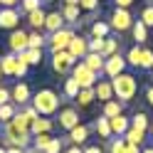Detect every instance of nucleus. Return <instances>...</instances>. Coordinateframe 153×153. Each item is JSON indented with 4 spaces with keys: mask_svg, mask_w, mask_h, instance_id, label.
Wrapping results in <instances>:
<instances>
[{
    "mask_svg": "<svg viewBox=\"0 0 153 153\" xmlns=\"http://www.w3.org/2000/svg\"><path fill=\"white\" fill-rule=\"evenodd\" d=\"M111 87H114V99H119L121 104H128L138 91V82L136 76L128 74V72H121L111 79Z\"/></svg>",
    "mask_w": 153,
    "mask_h": 153,
    "instance_id": "nucleus-1",
    "label": "nucleus"
},
{
    "mask_svg": "<svg viewBox=\"0 0 153 153\" xmlns=\"http://www.w3.org/2000/svg\"><path fill=\"white\" fill-rule=\"evenodd\" d=\"M30 101H32V106L40 116H52V114L59 111V97L52 89H40Z\"/></svg>",
    "mask_w": 153,
    "mask_h": 153,
    "instance_id": "nucleus-2",
    "label": "nucleus"
},
{
    "mask_svg": "<svg viewBox=\"0 0 153 153\" xmlns=\"http://www.w3.org/2000/svg\"><path fill=\"white\" fill-rule=\"evenodd\" d=\"M72 76L79 82V87H82V89H94V84L99 82V74H97V72H91L82 59H79V62H74V67H72Z\"/></svg>",
    "mask_w": 153,
    "mask_h": 153,
    "instance_id": "nucleus-3",
    "label": "nucleus"
},
{
    "mask_svg": "<svg viewBox=\"0 0 153 153\" xmlns=\"http://www.w3.org/2000/svg\"><path fill=\"white\" fill-rule=\"evenodd\" d=\"M131 25H133V17H131V13L126 10V7H114V13L109 17V27L111 30L121 35V32H128Z\"/></svg>",
    "mask_w": 153,
    "mask_h": 153,
    "instance_id": "nucleus-4",
    "label": "nucleus"
},
{
    "mask_svg": "<svg viewBox=\"0 0 153 153\" xmlns=\"http://www.w3.org/2000/svg\"><path fill=\"white\" fill-rule=\"evenodd\" d=\"M74 35L76 32L72 30V27H62V30H57V32H50V37H47V47H50L52 52H62V50L69 47Z\"/></svg>",
    "mask_w": 153,
    "mask_h": 153,
    "instance_id": "nucleus-5",
    "label": "nucleus"
},
{
    "mask_svg": "<svg viewBox=\"0 0 153 153\" xmlns=\"http://www.w3.org/2000/svg\"><path fill=\"white\" fill-rule=\"evenodd\" d=\"M126 67H128L126 57H123L121 52H116V54H111V57H106V59H104V72H101V74H106L109 79H114L116 74L126 72Z\"/></svg>",
    "mask_w": 153,
    "mask_h": 153,
    "instance_id": "nucleus-6",
    "label": "nucleus"
},
{
    "mask_svg": "<svg viewBox=\"0 0 153 153\" xmlns=\"http://www.w3.org/2000/svg\"><path fill=\"white\" fill-rule=\"evenodd\" d=\"M74 57L67 52V50H62V52H52V69L57 72V74H72V67H74Z\"/></svg>",
    "mask_w": 153,
    "mask_h": 153,
    "instance_id": "nucleus-7",
    "label": "nucleus"
},
{
    "mask_svg": "<svg viewBox=\"0 0 153 153\" xmlns=\"http://www.w3.org/2000/svg\"><path fill=\"white\" fill-rule=\"evenodd\" d=\"M76 123H79V111H76L74 106H64V109H59V116H57V126H59L62 131H67L69 133Z\"/></svg>",
    "mask_w": 153,
    "mask_h": 153,
    "instance_id": "nucleus-8",
    "label": "nucleus"
},
{
    "mask_svg": "<svg viewBox=\"0 0 153 153\" xmlns=\"http://www.w3.org/2000/svg\"><path fill=\"white\" fill-rule=\"evenodd\" d=\"M17 27H20V10L0 7V30H17Z\"/></svg>",
    "mask_w": 153,
    "mask_h": 153,
    "instance_id": "nucleus-9",
    "label": "nucleus"
},
{
    "mask_svg": "<svg viewBox=\"0 0 153 153\" xmlns=\"http://www.w3.org/2000/svg\"><path fill=\"white\" fill-rule=\"evenodd\" d=\"M27 35H30V32L20 30V27L10 32V37H7V47H10V52L20 54V52H25L27 47H30V40H27Z\"/></svg>",
    "mask_w": 153,
    "mask_h": 153,
    "instance_id": "nucleus-10",
    "label": "nucleus"
},
{
    "mask_svg": "<svg viewBox=\"0 0 153 153\" xmlns=\"http://www.w3.org/2000/svg\"><path fill=\"white\" fill-rule=\"evenodd\" d=\"M10 99H13V104H17V106H25V104H30L32 91H30V87H27L25 82H17L10 89Z\"/></svg>",
    "mask_w": 153,
    "mask_h": 153,
    "instance_id": "nucleus-11",
    "label": "nucleus"
},
{
    "mask_svg": "<svg viewBox=\"0 0 153 153\" xmlns=\"http://www.w3.org/2000/svg\"><path fill=\"white\" fill-rule=\"evenodd\" d=\"M67 52H69L74 59H84V54L89 52V40H87V37H82V35H74L72 42H69V47H67Z\"/></svg>",
    "mask_w": 153,
    "mask_h": 153,
    "instance_id": "nucleus-12",
    "label": "nucleus"
},
{
    "mask_svg": "<svg viewBox=\"0 0 153 153\" xmlns=\"http://www.w3.org/2000/svg\"><path fill=\"white\" fill-rule=\"evenodd\" d=\"M109 153H141V146L126 143L123 136H114V138H109Z\"/></svg>",
    "mask_w": 153,
    "mask_h": 153,
    "instance_id": "nucleus-13",
    "label": "nucleus"
},
{
    "mask_svg": "<svg viewBox=\"0 0 153 153\" xmlns=\"http://www.w3.org/2000/svg\"><path fill=\"white\" fill-rule=\"evenodd\" d=\"M94 97H97L99 101H111L114 99V87H111V79H99L97 84H94Z\"/></svg>",
    "mask_w": 153,
    "mask_h": 153,
    "instance_id": "nucleus-14",
    "label": "nucleus"
},
{
    "mask_svg": "<svg viewBox=\"0 0 153 153\" xmlns=\"http://www.w3.org/2000/svg\"><path fill=\"white\" fill-rule=\"evenodd\" d=\"M89 126H84V123H76V126L69 131V136H67V141L72 143V146H84L87 143V138H89Z\"/></svg>",
    "mask_w": 153,
    "mask_h": 153,
    "instance_id": "nucleus-15",
    "label": "nucleus"
},
{
    "mask_svg": "<svg viewBox=\"0 0 153 153\" xmlns=\"http://www.w3.org/2000/svg\"><path fill=\"white\" fill-rule=\"evenodd\" d=\"M15 64H17L15 52H7L0 57V72H3V76H15Z\"/></svg>",
    "mask_w": 153,
    "mask_h": 153,
    "instance_id": "nucleus-16",
    "label": "nucleus"
},
{
    "mask_svg": "<svg viewBox=\"0 0 153 153\" xmlns=\"http://www.w3.org/2000/svg\"><path fill=\"white\" fill-rule=\"evenodd\" d=\"M109 123H111V133L114 136H123V133L128 131V126H131V119H126L123 114H119V116H111Z\"/></svg>",
    "mask_w": 153,
    "mask_h": 153,
    "instance_id": "nucleus-17",
    "label": "nucleus"
},
{
    "mask_svg": "<svg viewBox=\"0 0 153 153\" xmlns=\"http://www.w3.org/2000/svg\"><path fill=\"white\" fill-rule=\"evenodd\" d=\"M82 62L87 64L91 72H97V74H101V72H104V57H101L99 52H87Z\"/></svg>",
    "mask_w": 153,
    "mask_h": 153,
    "instance_id": "nucleus-18",
    "label": "nucleus"
},
{
    "mask_svg": "<svg viewBox=\"0 0 153 153\" xmlns=\"http://www.w3.org/2000/svg\"><path fill=\"white\" fill-rule=\"evenodd\" d=\"M62 27H67L62 13H47V17H45V30L47 32H57V30H62Z\"/></svg>",
    "mask_w": 153,
    "mask_h": 153,
    "instance_id": "nucleus-19",
    "label": "nucleus"
},
{
    "mask_svg": "<svg viewBox=\"0 0 153 153\" xmlns=\"http://www.w3.org/2000/svg\"><path fill=\"white\" fill-rule=\"evenodd\" d=\"M52 128H54V123L47 119V116H37V119L30 123V133H32V136H35V133H50Z\"/></svg>",
    "mask_w": 153,
    "mask_h": 153,
    "instance_id": "nucleus-20",
    "label": "nucleus"
},
{
    "mask_svg": "<svg viewBox=\"0 0 153 153\" xmlns=\"http://www.w3.org/2000/svg\"><path fill=\"white\" fill-rule=\"evenodd\" d=\"M25 17H27V22H30L32 30H45V17H47V13L42 10V7H37V10L27 13Z\"/></svg>",
    "mask_w": 153,
    "mask_h": 153,
    "instance_id": "nucleus-21",
    "label": "nucleus"
},
{
    "mask_svg": "<svg viewBox=\"0 0 153 153\" xmlns=\"http://www.w3.org/2000/svg\"><path fill=\"white\" fill-rule=\"evenodd\" d=\"M131 37L136 40V45H143L148 40V27L143 25L141 20H133V25H131Z\"/></svg>",
    "mask_w": 153,
    "mask_h": 153,
    "instance_id": "nucleus-22",
    "label": "nucleus"
},
{
    "mask_svg": "<svg viewBox=\"0 0 153 153\" xmlns=\"http://www.w3.org/2000/svg\"><path fill=\"white\" fill-rule=\"evenodd\" d=\"M79 10L82 7L79 5H62V17H64V22H69V25H76V22H82L79 20Z\"/></svg>",
    "mask_w": 153,
    "mask_h": 153,
    "instance_id": "nucleus-23",
    "label": "nucleus"
},
{
    "mask_svg": "<svg viewBox=\"0 0 153 153\" xmlns=\"http://www.w3.org/2000/svg\"><path fill=\"white\" fill-rule=\"evenodd\" d=\"M94 131H97L101 138H114V133H111V123H109L106 116H99L97 121H94Z\"/></svg>",
    "mask_w": 153,
    "mask_h": 153,
    "instance_id": "nucleus-24",
    "label": "nucleus"
},
{
    "mask_svg": "<svg viewBox=\"0 0 153 153\" xmlns=\"http://www.w3.org/2000/svg\"><path fill=\"white\" fill-rule=\"evenodd\" d=\"M119 114H123V104H121L119 99H111V101H106V104H104V111H101V116L111 119V116H119Z\"/></svg>",
    "mask_w": 153,
    "mask_h": 153,
    "instance_id": "nucleus-25",
    "label": "nucleus"
},
{
    "mask_svg": "<svg viewBox=\"0 0 153 153\" xmlns=\"http://www.w3.org/2000/svg\"><path fill=\"white\" fill-rule=\"evenodd\" d=\"M123 138H126V143H133V146H143V143H146V133L138 131V128H133V126H128V131L123 133Z\"/></svg>",
    "mask_w": 153,
    "mask_h": 153,
    "instance_id": "nucleus-26",
    "label": "nucleus"
},
{
    "mask_svg": "<svg viewBox=\"0 0 153 153\" xmlns=\"http://www.w3.org/2000/svg\"><path fill=\"white\" fill-rule=\"evenodd\" d=\"M20 57L30 64V67H35V64H40L42 62V50H35V47H27L25 52H20Z\"/></svg>",
    "mask_w": 153,
    "mask_h": 153,
    "instance_id": "nucleus-27",
    "label": "nucleus"
},
{
    "mask_svg": "<svg viewBox=\"0 0 153 153\" xmlns=\"http://www.w3.org/2000/svg\"><path fill=\"white\" fill-rule=\"evenodd\" d=\"M148 123H151V119H148L143 111H136V114L131 116V126H133V128H138V131H143V133L148 131Z\"/></svg>",
    "mask_w": 153,
    "mask_h": 153,
    "instance_id": "nucleus-28",
    "label": "nucleus"
},
{
    "mask_svg": "<svg viewBox=\"0 0 153 153\" xmlns=\"http://www.w3.org/2000/svg\"><path fill=\"white\" fill-rule=\"evenodd\" d=\"M94 99H97V97H94V89H79V94H76V104H79V106L82 109H87V106H91V101Z\"/></svg>",
    "mask_w": 153,
    "mask_h": 153,
    "instance_id": "nucleus-29",
    "label": "nucleus"
},
{
    "mask_svg": "<svg viewBox=\"0 0 153 153\" xmlns=\"http://www.w3.org/2000/svg\"><path fill=\"white\" fill-rule=\"evenodd\" d=\"M15 114H17V104H13V101L3 104V106H0V123H7Z\"/></svg>",
    "mask_w": 153,
    "mask_h": 153,
    "instance_id": "nucleus-30",
    "label": "nucleus"
},
{
    "mask_svg": "<svg viewBox=\"0 0 153 153\" xmlns=\"http://www.w3.org/2000/svg\"><path fill=\"white\" fill-rule=\"evenodd\" d=\"M138 69H153V50L141 45V64Z\"/></svg>",
    "mask_w": 153,
    "mask_h": 153,
    "instance_id": "nucleus-31",
    "label": "nucleus"
},
{
    "mask_svg": "<svg viewBox=\"0 0 153 153\" xmlns=\"http://www.w3.org/2000/svg\"><path fill=\"white\" fill-rule=\"evenodd\" d=\"M79 89H82V87H79V82H76L74 76H69V79L64 82V97H67V99H76Z\"/></svg>",
    "mask_w": 153,
    "mask_h": 153,
    "instance_id": "nucleus-32",
    "label": "nucleus"
},
{
    "mask_svg": "<svg viewBox=\"0 0 153 153\" xmlns=\"http://www.w3.org/2000/svg\"><path fill=\"white\" fill-rule=\"evenodd\" d=\"M50 141H52L50 133H35L32 136V148L35 151H45L47 146H50Z\"/></svg>",
    "mask_w": 153,
    "mask_h": 153,
    "instance_id": "nucleus-33",
    "label": "nucleus"
},
{
    "mask_svg": "<svg viewBox=\"0 0 153 153\" xmlns=\"http://www.w3.org/2000/svg\"><path fill=\"white\" fill-rule=\"evenodd\" d=\"M123 57H126V62H128L131 67H136V69H138V64H141V45H133Z\"/></svg>",
    "mask_w": 153,
    "mask_h": 153,
    "instance_id": "nucleus-34",
    "label": "nucleus"
},
{
    "mask_svg": "<svg viewBox=\"0 0 153 153\" xmlns=\"http://www.w3.org/2000/svg\"><path fill=\"white\" fill-rule=\"evenodd\" d=\"M109 32H111L109 22H101V20L91 22V37H109Z\"/></svg>",
    "mask_w": 153,
    "mask_h": 153,
    "instance_id": "nucleus-35",
    "label": "nucleus"
},
{
    "mask_svg": "<svg viewBox=\"0 0 153 153\" xmlns=\"http://www.w3.org/2000/svg\"><path fill=\"white\" fill-rule=\"evenodd\" d=\"M138 20L146 25V27H153V0H148L146 5H143V10H141V17Z\"/></svg>",
    "mask_w": 153,
    "mask_h": 153,
    "instance_id": "nucleus-36",
    "label": "nucleus"
},
{
    "mask_svg": "<svg viewBox=\"0 0 153 153\" xmlns=\"http://www.w3.org/2000/svg\"><path fill=\"white\" fill-rule=\"evenodd\" d=\"M116 52H119V40H114V37H106V40H104V50H101V57L106 59V57L116 54Z\"/></svg>",
    "mask_w": 153,
    "mask_h": 153,
    "instance_id": "nucleus-37",
    "label": "nucleus"
},
{
    "mask_svg": "<svg viewBox=\"0 0 153 153\" xmlns=\"http://www.w3.org/2000/svg\"><path fill=\"white\" fill-rule=\"evenodd\" d=\"M42 3H50V0H20V7H17V10L27 15V13L37 10V7H42Z\"/></svg>",
    "mask_w": 153,
    "mask_h": 153,
    "instance_id": "nucleus-38",
    "label": "nucleus"
},
{
    "mask_svg": "<svg viewBox=\"0 0 153 153\" xmlns=\"http://www.w3.org/2000/svg\"><path fill=\"white\" fill-rule=\"evenodd\" d=\"M27 40H30V47H35V50H42V47L47 45V37H45L40 30L30 32V35H27Z\"/></svg>",
    "mask_w": 153,
    "mask_h": 153,
    "instance_id": "nucleus-39",
    "label": "nucleus"
},
{
    "mask_svg": "<svg viewBox=\"0 0 153 153\" xmlns=\"http://www.w3.org/2000/svg\"><path fill=\"white\" fill-rule=\"evenodd\" d=\"M64 151V138H52L50 146L45 148V153H62Z\"/></svg>",
    "mask_w": 153,
    "mask_h": 153,
    "instance_id": "nucleus-40",
    "label": "nucleus"
},
{
    "mask_svg": "<svg viewBox=\"0 0 153 153\" xmlns=\"http://www.w3.org/2000/svg\"><path fill=\"white\" fill-rule=\"evenodd\" d=\"M27 69H30V64H27V62L22 59L20 54H17V64H15V76H17V79H22V76L27 74Z\"/></svg>",
    "mask_w": 153,
    "mask_h": 153,
    "instance_id": "nucleus-41",
    "label": "nucleus"
},
{
    "mask_svg": "<svg viewBox=\"0 0 153 153\" xmlns=\"http://www.w3.org/2000/svg\"><path fill=\"white\" fill-rule=\"evenodd\" d=\"M104 40H106V37H91V40H89V52H99V54H101Z\"/></svg>",
    "mask_w": 153,
    "mask_h": 153,
    "instance_id": "nucleus-42",
    "label": "nucleus"
},
{
    "mask_svg": "<svg viewBox=\"0 0 153 153\" xmlns=\"http://www.w3.org/2000/svg\"><path fill=\"white\" fill-rule=\"evenodd\" d=\"M79 7L87 13H97L99 10V0H79Z\"/></svg>",
    "mask_w": 153,
    "mask_h": 153,
    "instance_id": "nucleus-43",
    "label": "nucleus"
},
{
    "mask_svg": "<svg viewBox=\"0 0 153 153\" xmlns=\"http://www.w3.org/2000/svg\"><path fill=\"white\" fill-rule=\"evenodd\" d=\"M7 101H13V99H10V89H7V87H0V106L7 104Z\"/></svg>",
    "mask_w": 153,
    "mask_h": 153,
    "instance_id": "nucleus-44",
    "label": "nucleus"
},
{
    "mask_svg": "<svg viewBox=\"0 0 153 153\" xmlns=\"http://www.w3.org/2000/svg\"><path fill=\"white\" fill-rule=\"evenodd\" d=\"M114 5H116V7H126V10H128V7L133 5V0H114Z\"/></svg>",
    "mask_w": 153,
    "mask_h": 153,
    "instance_id": "nucleus-45",
    "label": "nucleus"
},
{
    "mask_svg": "<svg viewBox=\"0 0 153 153\" xmlns=\"http://www.w3.org/2000/svg\"><path fill=\"white\" fill-rule=\"evenodd\" d=\"M82 153H104V148H99V146H84Z\"/></svg>",
    "mask_w": 153,
    "mask_h": 153,
    "instance_id": "nucleus-46",
    "label": "nucleus"
},
{
    "mask_svg": "<svg viewBox=\"0 0 153 153\" xmlns=\"http://www.w3.org/2000/svg\"><path fill=\"white\" fill-rule=\"evenodd\" d=\"M0 5H3V7H17L20 0H0Z\"/></svg>",
    "mask_w": 153,
    "mask_h": 153,
    "instance_id": "nucleus-47",
    "label": "nucleus"
},
{
    "mask_svg": "<svg viewBox=\"0 0 153 153\" xmlns=\"http://www.w3.org/2000/svg\"><path fill=\"white\" fill-rule=\"evenodd\" d=\"M146 101H148L151 106H153V84H151V87L146 89Z\"/></svg>",
    "mask_w": 153,
    "mask_h": 153,
    "instance_id": "nucleus-48",
    "label": "nucleus"
},
{
    "mask_svg": "<svg viewBox=\"0 0 153 153\" xmlns=\"http://www.w3.org/2000/svg\"><path fill=\"white\" fill-rule=\"evenodd\" d=\"M62 153H82V146H69V148H64Z\"/></svg>",
    "mask_w": 153,
    "mask_h": 153,
    "instance_id": "nucleus-49",
    "label": "nucleus"
},
{
    "mask_svg": "<svg viewBox=\"0 0 153 153\" xmlns=\"http://www.w3.org/2000/svg\"><path fill=\"white\" fill-rule=\"evenodd\" d=\"M7 153H27V148H15V146H10V148H7Z\"/></svg>",
    "mask_w": 153,
    "mask_h": 153,
    "instance_id": "nucleus-50",
    "label": "nucleus"
},
{
    "mask_svg": "<svg viewBox=\"0 0 153 153\" xmlns=\"http://www.w3.org/2000/svg\"><path fill=\"white\" fill-rule=\"evenodd\" d=\"M141 153H153V146H141Z\"/></svg>",
    "mask_w": 153,
    "mask_h": 153,
    "instance_id": "nucleus-51",
    "label": "nucleus"
},
{
    "mask_svg": "<svg viewBox=\"0 0 153 153\" xmlns=\"http://www.w3.org/2000/svg\"><path fill=\"white\" fill-rule=\"evenodd\" d=\"M146 133H148V136H151V141H153V121L148 123V131H146Z\"/></svg>",
    "mask_w": 153,
    "mask_h": 153,
    "instance_id": "nucleus-52",
    "label": "nucleus"
},
{
    "mask_svg": "<svg viewBox=\"0 0 153 153\" xmlns=\"http://www.w3.org/2000/svg\"><path fill=\"white\" fill-rule=\"evenodd\" d=\"M64 5H79V0H64Z\"/></svg>",
    "mask_w": 153,
    "mask_h": 153,
    "instance_id": "nucleus-53",
    "label": "nucleus"
},
{
    "mask_svg": "<svg viewBox=\"0 0 153 153\" xmlns=\"http://www.w3.org/2000/svg\"><path fill=\"white\" fill-rule=\"evenodd\" d=\"M0 153H7V148H5V146H0Z\"/></svg>",
    "mask_w": 153,
    "mask_h": 153,
    "instance_id": "nucleus-54",
    "label": "nucleus"
},
{
    "mask_svg": "<svg viewBox=\"0 0 153 153\" xmlns=\"http://www.w3.org/2000/svg\"><path fill=\"white\" fill-rule=\"evenodd\" d=\"M0 79H3V72H0Z\"/></svg>",
    "mask_w": 153,
    "mask_h": 153,
    "instance_id": "nucleus-55",
    "label": "nucleus"
}]
</instances>
